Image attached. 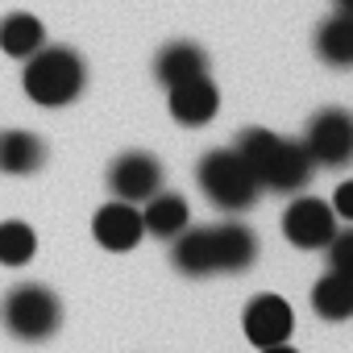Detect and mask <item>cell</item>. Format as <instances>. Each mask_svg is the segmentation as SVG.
Here are the masks:
<instances>
[{
  "mask_svg": "<svg viewBox=\"0 0 353 353\" xmlns=\"http://www.w3.org/2000/svg\"><path fill=\"white\" fill-rule=\"evenodd\" d=\"M233 150L258 174L262 192H283V196L287 192H303L312 183V174H316L307 150L299 141H287V137L270 133V129H241Z\"/></svg>",
  "mask_w": 353,
  "mask_h": 353,
  "instance_id": "6da1fadb",
  "label": "cell"
},
{
  "mask_svg": "<svg viewBox=\"0 0 353 353\" xmlns=\"http://www.w3.org/2000/svg\"><path fill=\"white\" fill-rule=\"evenodd\" d=\"M21 88L42 108H67L88 88V63L71 46H42V50H34L26 59Z\"/></svg>",
  "mask_w": 353,
  "mask_h": 353,
  "instance_id": "7a4b0ae2",
  "label": "cell"
},
{
  "mask_svg": "<svg viewBox=\"0 0 353 353\" xmlns=\"http://www.w3.org/2000/svg\"><path fill=\"white\" fill-rule=\"evenodd\" d=\"M196 179H200V192L225 212H245L262 196L258 174L245 166L237 150H208L196 166Z\"/></svg>",
  "mask_w": 353,
  "mask_h": 353,
  "instance_id": "3957f363",
  "label": "cell"
},
{
  "mask_svg": "<svg viewBox=\"0 0 353 353\" xmlns=\"http://www.w3.org/2000/svg\"><path fill=\"white\" fill-rule=\"evenodd\" d=\"M0 320L17 341H46L63 324V303L42 283H17L0 303Z\"/></svg>",
  "mask_w": 353,
  "mask_h": 353,
  "instance_id": "277c9868",
  "label": "cell"
},
{
  "mask_svg": "<svg viewBox=\"0 0 353 353\" xmlns=\"http://www.w3.org/2000/svg\"><path fill=\"white\" fill-rule=\"evenodd\" d=\"M299 145L307 150L312 166H328V170L349 166V158H353V117L345 108H320L307 121V133H303Z\"/></svg>",
  "mask_w": 353,
  "mask_h": 353,
  "instance_id": "5b68a950",
  "label": "cell"
},
{
  "mask_svg": "<svg viewBox=\"0 0 353 353\" xmlns=\"http://www.w3.org/2000/svg\"><path fill=\"white\" fill-rule=\"evenodd\" d=\"M108 188L125 204H145L154 192H162V162L154 154H145V150H129V154L112 158Z\"/></svg>",
  "mask_w": 353,
  "mask_h": 353,
  "instance_id": "8992f818",
  "label": "cell"
},
{
  "mask_svg": "<svg viewBox=\"0 0 353 353\" xmlns=\"http://www.w3.org/2000/svg\"><path fill=\"white\" fill-rule=\"evenodd\" d=\"M283 233L295 250H324L336 233V212L316 196H299L283 212Z\"/></svg>",
  "mask_w": 353,
  "mask_h": 353,
  "instance_id": "52a82bcc",
  "label": "cell"
},
{
  "mask_svg": "<svg viewBox=\"0 0 353 353\" xmlns=\"http://www.w3.org/2000/svg\"><path fill=\"white\" fill-rule=\"evenodd\" d=\"M241 328H245V336H250L258 349H266V345H283V341L291 336V328H295V312H291V303H287L283 295L262 291V295H254V299L245 303V312H241Z\"/></svg>",
  "mask_w": 353,
  "mask_h": 353,
  "instance_id": "ba28073f",
  "label": "cell"
},
{
  "mask_svg": "<svg viewBox=\"0 0 353 353\" xmlns=\"http://www.w3.org/2000/svg\"><path fill=\"white\" fill-rule=\"evenodd\" d=\"M212 237V274H241L258 262V237L241 221H221L208 229Z\"/></svg>",
  "mask_w": 353,
  "mask_h": 353,
  "instance_id": "9c48e42d",
  "label": "cell"
},
{
  "mask_svg": "<svg viewBox=\"0 0 353 353\" xmlns=\"http://www.w3.org/2000/svg\"><path fill=\"white\" fill-rule=\"evenodd\" d=\"M166 108H170V117L179 121V125L200 129V125H208V121L216 117L221 92H216V83H212L208 75H204V79H188V83H179V88H166Z\"/></svg>",
  "mask_w": 353,
  "mask_h": 353,
  "instance_id": "30bf717a",
  "label": "cell"
},
{
  "mask_svg": "<svg viewBox=\"0 0 353 353\" xmlns=\"http://www.w3.org/2000/svg\"><path fill=\"white\" fill-rule=\"evenodd\" d=\"M92 237H96L104 250L125 254V250H133V245L145 237V229H141V212H137L133 204H125V200H112V204H104V208L96 212V221H92Z\"/></svg>",
  "mask_w": 353,
  "mask_h": 353,
  "instance_id": "8fae6325",
  "label": "cell"
},
{
  "mask_svg": "<svg viewBox=\"0 0 353 353\" xmlns=\"http://www.w3.org/2000/svg\"><path fill=\"white\" fill-rule=\"evenodd\" d=\"M208 75V54L196 42H170L158 50L154 59V79L162 88H179L188 79H204Z\"/></svg>",
  "mask_w": 353,
  "mask_h": 353,
  "instance_id": "7c38bea8",
  "label": "cell"
},
{
  "mask_svg": "<svg viewBox=\"0 0 353 353\" xmlns=\"http://www.w3.org/2000/svg\"><path fill=\"white\" fill-rule=\"evenodd\" d=\"M192 225V208L183 196H174V192H154L145 200V212H141V229L170 241V237H179L183 229Z\"/></svg>",
  "mask_w": 353,
  "mask_h": 353,
  "instance_id": "4fadbf2b",
  "label": "cell"
},
{
  "mask_svg": "<svg viewBox=\"0 0 353 353\" xmlns=\"http://www.w3.org/2000/svg\"><path fill=\"white\" fill-rule=\"evenodd\" d=\"M46 162V145L30 129H5L0 133V170L5 174H34Z\"/></svg>",
  "mask_w": 353,
  "mask_h": 353,
  "instance_id": "5bb4252c",
  "label": "cell"
},
{
  "mask_svg": "<svg viewBox=\"0 0 353 353\" xmlns=\"http://www.w3.org/2000/svg\"><path fill=\"white\" fill-rule=\"evenodd\" d=\"M170 262L188 279H208L212 274V237L208 229H183L179 237H170Z\"/></svg>",
  "mask_w": 353,
  "mask_h": 353,
  "instance_id": "9a60e30c",
  "label": "cell"
},
{
  "mask_svg": "<svg viewBox=\"0 0 353 353\" xmlns=\"http://www.w3.org/2000/svg\"><path fill=\"white\" fill-rule=\"evenodd\" d=\"M46 46V26L34 17V13H13L0 21V50H5L9 59H30L34 50Z\"/></svg>",
  "mask_w": 353,
  "mask_h": 353,
  "instance_id": "2e32d148",
  "label": "cell"
},
{
  "mask_svg": "<svg viewBox=\"0 0 353 353\" xmlns=\"http://www.w3.org/2000/svg\"><path fill=\"white\" fill-rule=\"evenodd\" d=\"M316 54L328 67H353V13H332L316 30Z\"/></svg>",
  "mask_w": 353,
  "mask_h": 353,
  "instance_id": "e0dca14e",
  "label": "cell"
},
{
  "mask_svg": "<svg viewBox=\"0 0 353 353\" xmlns=\"http://www.w3.org/2000/svg\"><path fill=\"white\" fill-rule=\"evenodd\" d=\"M312 312L324 320H349L353 316V279L349 274H324L312 287Z\"/></svg>",
  "mask_w": 353,
  "mask_h": 353,
  "instance_id": "ac0fdd59",
  "label": "cell"
},
{
  "mask_svg": "<svg viewBox=\"0 0 353 353\" xmlns=\"http://www.w3.org/2000/svg\"><path fill=\"white\" fill-rule=\"evenodd\" d=\"M34 254H38V233L26 221L0 225V266H26Z\"/></svg>",
  "mask_w": 353,
  "mask_h": 353,
  "instance_id": "d6986e66",
  "label": "cell"
},
{
  "mask_svg": "<svg viewBox=\"0 0 353 353\" xmlns=\"http://www.w3.org/2000/svg\"><path fill=\"white\" fill-rule=\"evenodd\" d=\"M324 250H328V270L353 279V233H332V241Z\"/></svg>",
  "mask_w": 353,
  "mask_h": 353,
  "instance_id": "ffe728a7",
  "label": "cell"
},
{
  "mask_svg": "<svg viewBox=\"0 0 353 353\" xmlns=\"http://www.w3.org/2000/svg\"><path fill=\"white\" fill-rule=\"evenodd\" d=\"M328 208H332L336 216H345V221H353V183H341V188H336V200H332Z\"/></svg>",
  "mask_w": 353,
  "mask_h": 353,
  "instance_id": "44dd1931",
  "label": "cell"
},
{
  "mask_svg": "<svg viewBox=\"0 0 353 353\" xmlns=\"http://www.w3.org/2000/svg\"><path fill=\"white\" fill-rule=\"evenodd\" d=\"M262 353H299V349H291V345H287V341H283V345H266V349H262Z\"/></svg>",
  "mask_w": 353,
  "mask_h": 353,
  "instance_id": "7402d4cb",
  "label": "cell"
},
{
  "mask_svg": "<svg viewBox=\"0 0 353 353\" xmlns=\"http://www.w3.org/2000/svg\"><path fill=\"white\" fill-rule=\"evenodd\" d=\"M336 13H353V0H336Z\"/></svg>",
  "mask_w": 353,
  "mask_h": 353,
  "instance_id": "603a6c76",
  "label": "cell"
}]
</instances>
